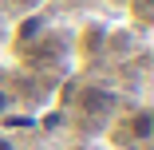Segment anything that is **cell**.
Here are the masks:
<instances>
[{"label":"cell","mask_w":154,"mask_h":150,"mask_svg":"<svg viewBox=\"0 0 154 150\" xmlns=\"http://www.w3.org/2000/svg\"><path fill=\"white\" fill-rule=\"evenodd\" d=\"M122 127H127V138H119V142H127V146H146V138L154 134V115H150V111H134Z\"/></svg>","instance_id":"1"},{"label":"cell","mask_w":154,"mask_h":150,"mask_svg":"<svg viewBox=\"0 0 154 150\" xmlns=\"http://www.w3.org/2000/svg\"><path fill=\"white\" fill-rule=\"evenodd\" d=\"M79 107H83V115H107L115 107V95L103 91V87H87V91L79 95Z\"/></svg>","instance_id":"2"},{"label":"cell","mask_w":154,"mask_h":150,"mask_svg":"<svg viewBox=\"0 0 154 150\" xmlns=\"http://www.w3.org/2000/svg\"><path fill=\"white\" fill-rule=\"evenodd\" d=\"M40 28H44V20H40V16L24 20V24H20V44H32V40L40 36Z\"/></svg>","instance_id":"3"},{"label":"cell","mask_w":154,"mask_h":150,"mask_svg":"<svg viewBox=\"0 0 154 150\" xmlns=\"http://www.w3.org/2000/svg\"><path fill=\"white\" fill-rule=\"evenodd\" d=\"M131 4H134V12H138L142 20H150V4H154V0H131Z\"/></svg>","instance_id":"4"},{"label":"cell","mask_w":154,"mask_h":150,"mask_svg":"<svg viewBox=\"0 0 154 150\" xmlns=\"http://www.w3.org/2000/svg\"><path fill=\"white\" fill-rule=\"evenodd\" d=\"M8 107H12V99H8V91L0 87V115H8Z\"/></svg>","instance_id":"5"},{"label":"cell","mask_w":154,"mask_h":150,"mask_svg":"<svg viewBox=\"0 0 154 150\" xmlns=\"http://www.w3.org/2000/svg\"><path fill=\"white\" fill-rule=\"evenodd\" d=\"M0 150H16V146H12V138H8V134H0Z\"/></svg>","instance_id":"6"},{"label":"cell","mask_w":154,"mask_h":150,"mask_svg":"<svg viewBox=\"0 0 154 150\" xmlns=\"http://www.w3.org/2000/svg\"><path fill=\"white\" fill-rule=\"evenodd\" d=\"M115 4H127V0H115Z\"/></svg>","instance_id":"7"}]
</instances>
